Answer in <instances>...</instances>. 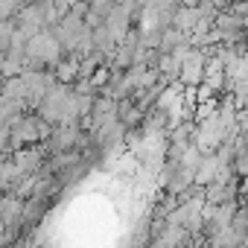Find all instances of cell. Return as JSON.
Wrapping results in <instances>:
<instances>
[{"mask_svg":"<svg viewBox=\"0 0 248 248\" xmlns=\"http://www.w3.org/2000/svg\"><path fill=\"white\" fill-rule=\"evenodd\" d=\"M24 56H27L30 62H38V64H56V62L62 59V44H59V38H56L50 30H41V32H35L32 38H27Z\"/></svg>","mask_w":248,"mask_h":248,"instance_id":"obj_1","label":"cell"},{"mask_svg":"<svg viewBox=\"0 0 248 248\" xmlns=\"http://www.w3.org/2000/svg\"><path fill=\"white\" fill-rule=\"evenodd\" d=\"M175 3H178L181 9H199V3H202V0H175Z\"/></svg>","mask_w":248,"mask_h":248,"instance_id":"obj_2","label":"cell"},{"mask_svg":"<svg viewBox=\"0 0 248 248\" xmlns=\"http://www.w3.org/2000/svg\"><path fill=\"white\" fill-rule=\"evenodd\" d=\"M88 3H114V0H88Z\"/></svg>","mask_w":248,"mask_h":248,"instance_id":"obj_3","label":"cell"}]
</instances>
